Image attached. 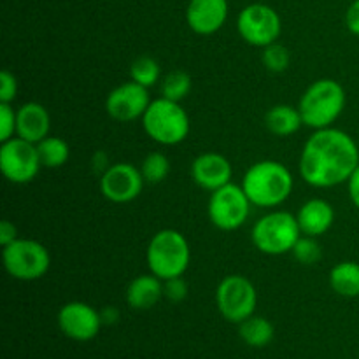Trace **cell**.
I'll use <instances>...</instances> for the list:
<instances>
[{"label":"cell","instance_id":"cell-1","mask_svg":"<svg viewBox=\"0 0 359 359\" xmlns=\"http://www.w3.org/2000/svg\"><path fill=\"white\" fill-rule=\"evenodd\" d=\"M359 165L358 144L339 128L316 130L300 154V175L312 188H333L351 179Z\"/></svg>","mask_w":359,"mask_h":359},{"label":"cell","instance_id":"cell-2","mask_svg":"<svg viewBox=\"0 0 359 359\" xmlns=\"http://www.w3.org/2000/svg\"><path fill=\"white\" fill-rule=\"evenodd\" d=\"M241 186L252 205L272 209L290 198L294 179L290 168L280 161L262 160L248 168Z\"/></svg>","mask_w":359,"mask_h":359},{"label":"cell","instance_id":"cell-3","mask_svg":"<svg viewBox=\"0 0 359 359\" xmlns=\"http://www.w3.org/2000/svg\"><path fill=\"white\" fill-rule=\"evenodd\" d=\"M346 90L335 79H318L304 91L298 104L304 125L312 130L333 126L346 109Z\"/></svg>","mask_w":359,"mask_h":359},{"label":"cell","instance_id":"cell-4","mask_svg":"<svg viewBox=\"0 0 359 359\" xmlns=\"http://www.w3.org/2000/svg\"><path fill=\"white\" fill-rule=\"evenodd\" d=\"M147 269L161 280L182 277L191 262V249L184 235L172 228L156 231L147 244Z\"/></svg>","mask_w":359,"mask_h":359},{"label":"cell","instance_id":"cell-5","mask_svg":"<svg viewBox=\"0 0 359 359\" xmlns=\"http://www.w3.org/2000/svg\"><path fill=\"white\" fill-rule=\"evenodd\" d=\"M144 132L160 146H177L184 142L191 130L188 112L181 102L154 98L142 116Z\"/></svg>","mask_w":359,"mask_h":359},{"label":"cell","instance_id":"cell-6","mask_svg":"<svg viewBox=\"0 0 359 359\" xmlns=\"http://www.w3.org/2000/svg\"><path fill=\"white\" fill-rule=\"evenodd\" d=\"M300 237L302 230L297 216L286 210H272L256 221L251 241L263 255L280 256L293 251Z\"/></svg>","mask_w":359,"mask_h":359},{"label":"cell","instance_id":"cell-7","mask_svg":"<svg viewBox=\"0 0 359 359\" xmlns=\"http://www.w3.org/2000/svg\"><path fill=\"white\" fill-rule=\"evenodd\" d=\"M4 266L13 279L34 283L42 279L51 266V256L46 245L32 238H16L2 251Z\"/></svg>","mask_w":359,"mask_h":359},{"label":"cell","instance_id":"cell-8","mask_svg":"<svg viewBox=\"0 0 359 359\" xmlns=\"http://www.w3.org/2000/svg\"><path fill=\"white\" fill-rule=\"evenodd\" d=\"M216 305L226 321L241 325L242 321L255 316L258 291L248 277L238 273L226 276L216 290Z\"/></svg>","mask_w":359,"mask_h":359},{"label":"cell","instance_id":"cell-9","mask_svg":"<svg viewBox=\"0 0 359 359\" xmlns=\"http://www.w3.org/2000/svg\"><path fill=\"white\" fill-rule=\"evenodd\" d=\"M251 200L245 195L244 188L233 182H228L223 188L210 193L207 214L217 230L233 231L244 226L251 212Z\"/></svg>","mask_w":359,"mask_h":359},{"label":"cell","instance_id":"cell-10","mask_svg":"<svg viewBox=\"0 0 359 359\" xmlns=\"http://www.w3.org/2000/svg\"><path fill=\"white\" fill-rule=\"evenodd\" d=\"M237 30L248 44L255 48H266L277 42L283 32L279 13L266 4H251L238 14Z\"/></svg>","mask_w":359,"mask_h":359},{"label":"cell","instance_id":"cell-11","mask_svg":"<svg viewBox=\"0 0 359 359\" xmlns=\"http://www.w3.org/2000/svg\"><path fill=\"white\" fill-rule=\"evenodd\" d=\"M42 168L37 146L28 140L13 137L0 146V170L14 184H27L37 177Z\"/></svg>","mask_w":359,"mask_h":359},{"label":"cell","instance_id":"cell-12","mask_svg":"<svg viewBox=\"0 0 359 359\" xmlns=\"http://www.w3.org/2000/svg\"><path fill=\"white\" fill-rule=\"evenodd\" d=\"M144 181L142 172L132 163H114L109 165L107 170L100 177V191L109 202L128 203L139 198L142 193Z\"/></svg>","mask_w":359,"mask_h":359},{"label":"cell","instance_id":"cell-13","mask_svg":"<svg viewBox=\"0 0 359 359\" xmlns=\"http://www.w3.org/2000/svg\"><path fill=\"white\" fill-rule=\"evenodd\" d=\"M151 104L149 88L137 84L135 81H128L116 86L105 98V111L109 118L118 123H130L135 119H142L144 112Z\"/></svg>","mask_w":359,"mask_h":359},{"label":"cell","instance_id":"cell-14","mask_svg":"<svg viewBox=\"0 0 359 359\" xmlns=\"http://www.w3.org/2000/svg\"><path fill=\"white\" fill-rule=\"evenodd\" d=\"M100 312L84 302H69L58 312V326L62 333L76 342H88L98 335L102 328Z\"/></svg>","mask_w":359,"mask_h":359},{"label":"cell","instance_id":"cell-15","mask_svg":"<svg viewBox=\"0 0 359 359\" xmlns=\"http://www.w3.org/2000/svg\"><path fill=\"white\" fill-rule=\"evenodd\" d=\"M233 168L228 158L219 153H203L196 156L191 163V179L196 186L205 191H216L231 182Z\"/></svg>","mask_w":359,"mask_h":359},{"label":"cell","instance_id":"cell-16","mask_svg":"<svg viewBox=\"0 0 359 359\" xmlns=\"http://www.w3.org/2000/svg\"><path fill=\"white\" fill-rule=\"evenodd\" d=\"M228 20V0H189L186 9L188 27L198 35H212Z\"/></svg>","mask_w":359,"mask_h":359},{"label":"cell","instance_id":"cell-17","mask_svg":"<svg viewBox=\"0 0 359 359\" xmlns=\"http://www.w3.org/2000/svg\"><path fill=\"white\" fill-rule=\"evenodd\" d=\"M51 130V116L48 109L39 102H27L16 109V137L39 144L49 135Z\"/></svg>","mask_w":359,"mask_h":359},{"label":"cell","instance_id":"cell-18","mask_svg":"<svg viewBox=\"0 0 359 359\" xmlns=\"http://www.w3.org/2000/svg\"><path fill=\"white\" fill-rule=\"evenodd\" d=\"M302 235L321 237L335 223V209L325 198H312L300 207L297 214Z\"/></svg>","mask_w":359,"mask_h":359},{"label":"cell","instance_id":"cell-19","mask_svg":"<svg viewBox=\"0 0 359 359\" xmlns=\"http://www.w3.org/2000/svg\"><path fill=\"white\" fill-rule=\"evenodd\" d=\"M126 304L135 311L153 309L163 298V280L154 273H144L135 277L126 287Z\"/></svg>","mask_w":359,"mask_h":359},{"label":"cell","instance_id":"cell-20","mask_svg":"<svg viewBox=\"0 0 359 359\" xmlns=\"http://www.w3.org/2000/svg\"><path fill=\"white\" fill-rule=\"evenodd\" d=\"M265 126L277 137H290L304 126L298 107L287 104H277L265 114Z\"/></svg>","mask_w":359,"mask_h":359},{"label":"cell","instance_id":"cell-21","mask_svg":"<svg viewBox=\"0 0 359 359\" xmlns=\"http://www.w3.org/2000/svg\"><path fill=\"white\" fill-rule=\"evenodd\" d=\"M330 286L344 298L359 297V263L340 262L330 272Z\"/></svg>","mask_w":359,"mask_h":359},{"label":"cell","instance_id":"cell-22","mask_svg":"<svg viewBox=\"0 0 359 359\" xmlns=\"http://www.w3.org/2000/svg\"><path fill=\"white\" fill-rule=\"evenodd\" d=\"M238 335L249 347L262 349V347H266L272 342L276 330H273V325L266 318L251 316V318H248L238 325Z\"/></svg>","mask_w":359,"mask_h":359},{"label":"cell","instance_id":"cell-23","mask_svg":"<svg viewBox=\"0 0 359 359\" xmlns=\"http://www.w3.org/2000/svg\"><path fill=\"white\" fill-rule=\"evenodd\" d=\"M39 151V158H41L42 167L46 168H60L69 161L70 158V146L67 140L62 137L48 135L42 139L41 142L35 144Z\"/></svg>","mask_w":359,"mask_h":359},{"label":"cell","instance_id":"cell-24","mask_svg":"<svg viewBox=\"0 0 359 359\" xmlns=\"http://www.w3.org/2000/svg\"><path fill=\"white\" fill-rule=\"evenodd\" d=\"M191 76L184 70H172L161 81V97L168 100L181 102L191 93Z\"/></svg>","mask_w":359,"mask_h":359},{"label":"cell","instance_id":"cell-25","mask_svg":"<svg viewBox=\"0 0 359 359\" xmlns=\"http://www.w3.org/2000/svg\"><path fill=\"white\" fill-rule=\"evenodd\" d=\"M140 172H142V177L147 184H160L170 174V160H168L167 154L153 151L144 158Z\"/></svg>","mask_w":359,"mask_h":359},{"label":"cell","instance_id":"cell-26","mask_svg":"<svg viewBox=\"0 0 359 359\" xmlns=\"http://www.w3.org/2000/svg\"><path fill=\"white\" fill-rule=\"evenodd\" d=\"M160 63L154 58H151V56H139L130 65V77H132V81H135L137 84L144 88L154 86L160 81Z\"/></svg>","mask_w":359,"mask_h":359},{"label":"cell","instance_id":"cell-27","mask_svg":"<svg viewBox=\"0 0 359 359\" xmlns=\"http://www.w3.org/2000/svg\"><path fill=\"white\" fill-rule=\"evenodd\" d=\"M291 255L300 265H316L323 258V245L318 242V237L302 235L294 244Z\"/></svg>","mask_w":359,"mask_h":359},{"label":"cell","instance_id":"cell-28","mask_svg":"<svg viewBox=\"0 0 359 359\" xmlns=\"http://www.w3.org/2000/svg\"><path fill=\"white\" fill-rule=\"evenodd\" d=\"M262 63L266 70L273 74H280L287 70L291 63V53L286 46L273 42V44L263 48L262 53Z\"/></svg>","mask_w":359,"mask_h":359},{"label":"cell","instance_id":"cell-29","mask_svg":"<svg viewBox=\"0 0 359 359\" xmlns=\"http://www.w3.org/2000/svg\"><path fill=\"white\" fill-rule=\"evenodd\" d=\"M16 137V111L11 104L0 102V142Z\"/></svg>","mask_w":359,"mask_h":359},{"label":"cell","instance_id":"cell-30","mask_svg":"<svg viewBox=\"0 0 359 359\" xmlns=\"http://www.w3.org/2000/svg\"><path fill=\"white\" fill-rule=\"evenodd\" d=\"M163 297L167 300L179 304L188 297V284L182 277H174V279L163 280Z\"/></svg>","mask_w":359,"mask_h":359},{"label":"cell","instance_id":"cell-31","mask_svg":"<svg viewBox=\"0 0 359 359\" xmlns=\"http://www.w3.org/2000/svg\"><path fill=\"white\" fill-rule=\"evenodd\" d=\"M18 95V81L13 72L2 70L0 72V102L2 104H13Z\"/></svg>","mask_w":359,"mask_h":359},{"label":"cell","instance_id":"cell-32","mask_svg":"<svg viewBox=\"0 0 359 359\" xmlns=\"http://www.w3.org/2000/svg\"><path fill=\"white\" fill-rule=\"evenodd\" d=\"M16 238H20L18 237V228L14 226L9 219H4L2 223H0V244H2V248L9 245L11 242H14Z\"/></svg>","mask_w":359,"mask_h":359},{"label":"cell","instance_id":"cell-33","mask_svg":"<svg viewBox=\"0 0 359 359\" xmlns=\"http://www.w3.org/2000/svg\"><path fill=\"white\" fill-rule=\"evenodd\" d=\"M346 25L349 28L351 34L358 35L359 37V0H354L349 6L346 14Z\"/></svg>","mask_w":359,"mask_h":359},{"label":"cell","instance_id":"cell-34","mask_svg":"<svg viewBox=\"0 0 359 359\" xmlns=\"http://www.w3.org/2000/svg\"><path fill=\"white\" fill-rule=\"evenodd\" d=\"M347 188H349V196H351V202L359 209V165L356 170L353 172L351 179L347 181Z\"/></svg>","mask_w":359,"mask_h":359},{"label":"cell","instance_id":"cell-35","mask_svg":"<svg viewBox=\"0 0 359 359\" xmlns=\"http://www.w3.org/2000/svg\"><path fill=\"white\" fill-rule=\"evenodd\" d=\"M100 318H102V323H104V325H114V323H118V319H119L118 309H114V307L102 309Z\"/></svg>","mask_w":359,"mask_h":359}]
</instances>
